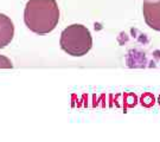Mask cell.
Masks as SVG:
<instances>
[{
    "mask_svg": "<svg viewBox=\"0 0 160 142\" xmlns=\"http://www.w3.org/2000/svg\"><path fill=\"white\" fill-rule=\"evenodd\" d=\"M14 34V26L6 14L0 13V49L5 47L11 43Z\"/></svg>",
    "mask_w": 160,
    "mask_h": 142,
    "instance_id": "4",
    "label": "cell"
},
{
    "mask_svg": "<svg viewBox=\"0 0 160 142\" xmlns=\"http://www.w3.org/2000/svg\"><path fill=\"white\" fill-rule=\"evenodd\" d=\"M143 18L149 27L160 31V0H143Z\"/></svg>",
    "mask_w": 160,
    "mask_h": 142,
    "instance_id": "3",
    "label": "cell"
},
{
    "mask_svg": "<svg viewBox=\"0 0 160 142\" xmlns=\"http://www.w3.org/2000/svg\"><path fill=\"white\" fill-rule=\"evenodd\" d=\"M13 65H12L11 61L8 58H6L5 56H0V69H12Z\"/></svg>",
    "mask_w": 160,
    "mask_h": 142,
    "instance_id": "5",
    "label": "cell"
},
{
    "mask_svg": "<svg viewBox=\"0 0 160 142\" xmlns=\"http://www.w3.org/2000/svg\"><path fill=\"white\" fill-rule=\"evenodd\" d=\"M24 20L28 28L34 33H50L59 20L56 0H29L24 12Z\"/></svg>",
    "mask_w": 160,
    "mask_h": 142,
    "instance_id": "1",
    "label": "cell"
},
{
    "mask_svg": "<svg viewBox=\"0 0 160 142\" xmlns=\"http://www.w3.org/2000/svg\"><path fill=\"white\" fill-rule=\"evenodd\" d=\"M59 44L62 50L74 57L87 55L92 47V38L89 30L81 24H72L61 34Z\"/></svg>",
    "mask_w": 160,
    "mask_h": 142,
    "instance_id": "2",
    "label": "cell"
}]
</instances>
